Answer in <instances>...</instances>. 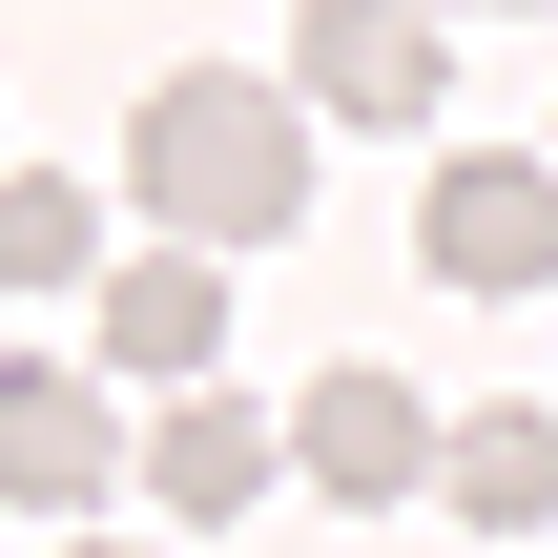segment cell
I'll return each mask as SVG.
<instances>
[{"instance_id": "1", "label": "cell", "mask_w": 558, "mask_h": 558, "mask_svg": "<svg viewBox=\"0 0 558 558\" xmlns=\"http://www.w3.org/2000/svg\"><path fill=\"white\" fill-rule=\"evenodd\" d=\"M124 186H145V228H166V248H269V228L311 207V104H290V83L186 62V83L124 124Z\"/></svg>"}, {"instance_id": "2", "label": "cell", "mask_w": 558, "mask_h": 558, "mask_svg": "<svg viewBox=\"0 0 558 558\" xmlns=\"http://www.w3.org/2000/svg\"><path fill=\"white\" fill-rule=\"evenodd\" d=\"M414 269H435V290H476V311L558 290V166H518V145H456V166L414 186Z\"/></svg>"}, {"instance_id": "3", "label": "cell", "mask_w": 558, "mask_h": 558, "mask_svg": "<svg viewBox=\"0 0 558 558\" xmlns=\"http://www.w3.org/2000/svg\"><path fill=\"white\" fill-rule=\"evenodd\" d=\"M435 456H456V435H435V393H414V373H311V393H290V476H311L331 518L435 497Z\"/></svg>"}, {"instance_id": "4", "label": "cell", "mask_w": 558, "mask_h": 558, "mask_svg": "<svg viewBox=\"0 0 558 558\" xmlns=\"http://www.w3.org/2000/svg\"><path fill=\"white\" fill-rule=\"evenodd\" d=\"M435 83H456V41L393 0H311V41H290V104H331V124H435Z\"/></svg>"}, {"instance_id": "5", "label": "cell", "mask_w": 558, "mask_h": 558, "mask_svg": "<svg viewBox=\"0 0 558 558\" xmlns=\"http://www.w3.org/2000/svg\"><path fill=\"white\" fill-rule=\"evenodd\" d=\"M104 476H145L124 414H104V373H0V518H83Z\"/></svg>"}, {"instance_id": "6", "label": "cell", "mask_w": 558, "mask_h": 558, "mask_svg": "<svg viewBox=\"0 0 558 558\" xmlns=\"http://www.w3.org/2000/svg\"><path fill=\"white\" fill-rule=\"evenodd\" d=\"M207 352H228V269H207V248L104 269V373H124V393H166V414H186V393H207Z\"/></svg>"}, {"instance_id": "7", "label": "cell", "mask_w": 558, "mask_h": 558, "mask_svg": "<svg viewBox=\"0 0 558 558\" xmlns=\"http://www.w3.org/2000/svg\"><path fill=\"white\" fill-rule=\"evenodd\" d=\"M269 476H290V435H269L248 393H186V414L145 435V497H166V518H248Z\"/></svg>"}, {"instance_id": "8", "label": "cell", "mask_w": 558, "mask_h": 558, "mask_svg": "<svg viewBox=\"0 0 558 558\" xmlns=\"http://www.w3.org/2000/svg\"><path fill=\"white\" fill-rule=\"evenodd\" d=\"M435 497H456L476 538H538V518H558V414H456Z\"/></svg>"}, {"instance_id": "9", "label": "cell", "mask_w": 558, "mask_h": 558, "mask_svg": "<svg viewBox=\"0 0 558 558\" xmlns=\"http://www.w3.org/2000/svg\"><path fill=\"white\" fill-rule=\"evenodd\" d=\"M0 290H104V207L62 166H0Z\"/></svg>"}, {"instance_id": "10", "label": "cell", "mask_w": 558, "mask_h": 558, "mask_svg": "<svg viewBox=\"0 0 558 558\" xmlns=\"http://www.w3.org/2000/svg\"><path fill=\"white\" fill-rule=\"evenodd\" d=\"M62 558H124V538H62Z\"/></svg>"}]
</instances>
